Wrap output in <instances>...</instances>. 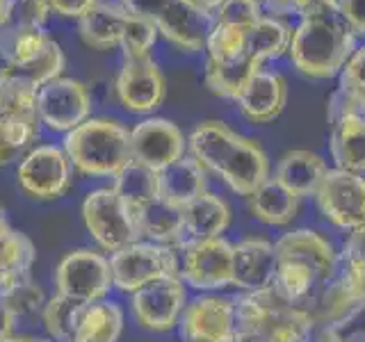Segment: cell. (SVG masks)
<instances>
[{
  "mask_svg": "<svg viewBox=\"0 0 365 342\" xmlns=\"http://www.w3.org/2000/svg\"><path fill=\"white\" fill-rule=\"evenodd\" d=\"M37 260L32 239L9 222L5 208H0V296L30 279Z\"/></svg>",
  "mask_w": 365,
  "mask_h": 342,
  "instance_id": "603a6c76",
  "label": "cell"
},
{
  "mask_svg": "<svg viewBox=\"0 0 365 342\" xmlns=\"http://www.w3.org/2000/svg\"><path fill=\"white\" fill-rule=\"evenodd\" d=\"M37 114L51 133H71L91 119L89 89L73 78H55L37 89Z\"/></svg>",
  "mask_w": 365,
  "mask_h": 342,
  "instance_id": "ac0fdd59",
  "label": "cell"
},
{
  "mask_svg": "<svg viewBox=\"0 0 365 342\" xmlns=\"http://www.w3.org/2000/svg\"><path fill=\"white\" fill-rule=\"evenodd\" d=\"M345 342H365V331H354V333L345 336Z\"/></svg>",
  "mask_w": 365,
  "mask_h": 342,
  "instance_id": "f907efd6",
  "label": "cell"
},
{
  "mask_svg": "<svg viewBox=\"0 0 365 342\" xmlns=\"http://www.w3.org/2000/svg\"><path fill=\"white\" fill-rule=\"evenodd\" d=\"M0 299L9 308V313L14 315L19 324V322H26V319H39L48 296H46L39 283L26 279L23 283H19L14 290H9L5 296H0Z\"/></svg>",
  "mask_w": 365,
  "mask_h": 342,
  "instance_id": "8d00e7d4",
  "label": "cell"
},
{
  "mask_svg": "<svg viewBox=\"0 0 365 342\" xmlns=\"http://www.w3.org/2000/svg\"><path fill=\"white\" fill-rule=\"evenodd\" d=\"M311 342H345L342 331H315Z\"/></svg>",
  "mask_w": 365,
  "mask_h": 342,
  "instance_id": "7dc6e473",
  "label": "cell"
},
{
  "mask_svg": "<svg viewBox=\"0 0 365 342\" xmlns=\"http://www.w3.org/2000/svg\"><path fill=\"white\" fill-rule=\"evenodd\" d=\"M112 187L130 210H137L158 197V174L144 165L130 162L117 178H112Z\"/></svg>",
  "mask_w": 365,
  "mask_h": 342,
  "instance_id": "e575fe53",
  "label": "cell"
},
{
  "mask_svg": "<svg viewBox=\"0 0 365 342\" xmlns=\"http://www.w3.org/2000/svg\"><path fill=\"white\" fill-rule=\"evenodd\" d=\"M292 11L299 16L288 48L294 68L317 80L338 76L356 51L338 0H292Z\"/></svg>",
  "mask_w": 365,
  "mask_h": 342,
  "instance_id": "6da1fadb",
  "label": "cell"
},
{
  "mask_svg": "<svg viewBox=\"0 0 365 342\" xmlns=\"http://www.w3.org/2000/svg\"><path fill=\"white\" fill-rule=\"evenodd\" d=\"M203 192H208V171H205L192 155H185L158 171V199L185 208Z\"/></svg>",
  "mask_w": 365,
  "mask_h": 342,
  "instance_id": "484cf974",
  "label": "cell"
},
{
  "mask_svg": "<svg viewBox=\"0 0 365 342\" xmlns=\"http://www.w3.org/2000/svg\"><path fill=\"white\" fill-rule=\"evenodd\" d=\"M14 328H16V319L9 313V308L3 304V299H0V338L11 336L14 333Z\"/></svg>",
  "mask_w": 365,
  "mask_h": 342,
  "instance_id": "ee69618b",
  "label": "cell"
},
{
  "mask_svg": "<svg viewBox=\"0 0 365 342\" xmlns=\"http://www.w3.org/2000/svg\"><path fill=\"white\" fill-rule=\"evenodd\" d=\"M237 342H311L315 328L304 306L274 290L237 292Z\"/></svg>",
  "mask_w": 365,
  "mask_h": 342,
  "instance_id": "277c9868",
  "label": "cell"
},
{
  "mask_svg": "<svg viewBox=\"0 0 365 342\" xmlns=\"http://www.w3.org/2000/svg\"><path fill=\"white\" fill-rule=\"evenodd\" d=\"M41 342H53V340H48V338H46V340H41Z\"/></svg>",
  "mask_w": 365,
  "mask_h": 342,
  "instance_id": "816d5d0a",
  "label": "cell"
},
{
  "mask_svg": "<svg viewBox=\"0 0 365 342\" xmlns=\"http://www.w3.org/2000/svg\"><path fill=\"white\" fill-rule=\"evenodd\" d=\"M51 11L60 14L64 19H83L89 9L98 5V0H48Z\"/></svg>",
  "mask_w": 365,
  "mask_h": 342,
  "instance_id": "b9f144b4",
  "label": "cell"
},
{
  "mask_svg": "<svg viewBox=\"0 0 365 342\" xmlns=\"http://www.w3.org/2000/svg\"><path fill=\"white\" fill-rule=\"evenodd\" d=\"M123 326V306L112 299H101L83 308L73 342H119Z\"/></svg>",
  "mask_w": 365,
  "mask_h": 342,
  "instance_id": "1f68e13d",
  "label": "cell"
},
{
  "mask_svg": "<svg viewBox=\"0 0 365 342\" xmlns=\"http://www.w3.org/2000/svg\"><path fill=\"white\" fill-rule=\"evenodd\" d=\"M329 171V165L322 155H317L306 148H294V151L283 153L274 169L277 178L283 187H288L299 199L315 197V192L322 185Z\"/></svg>",
  "mask_w": 365,
  "mask_h": 342,
  "instance_id": "83f0119b",
  "label": "cell"
},
{
  "mask_svg": "<svg viewBox=\"0 0 365 342\" xmlns=\"http://www.w3.org/2000/svg\"><path fill=\"white\" fill-rule=\"evenodd\" d=\"M187 155L231 192L247 199L269 178L265 148L222 121H201L194 125L187 137Z\"/></svg>",
  "mask_w": 365,
  "mask_h": 342,
  "instance_id": "7a4b0ae2",
  "label": "cell"
},
{
  "mask_svg": "<svg viewBox=\"0 0 365 342\" xmlns=\"http://www.w3.org/2000/svg\"><path fill=\"white\" fill-rule=\"evenodd\" d=\"M11 76L23 78L32 87H41L64 71V53L41 28H7Z\"/></svg>",
  "mask_w": 365,
  "mask_h": 342,
  "instance_id": "9a60e30c",
  "label": "cell"
},
{
  "mask_svg": "<svg viewBox=\"0 0 365 342\" xmlns=\"http://www.w3.org/2000/svg\"><path fill=\"white\" fill-rule=\"evenodd\" d=\"M176 333L182 342H237L235 294L197 292L190 296Z\"/></svg>",
  "mask_w": 365,
  "mask_h": 342,
  "instance_id": "7c38bea8",
  "label": "cell"
},
{
  "mask_svg": "<svg viewBox=\"0 0 365 342\" xmlns=\"http://www.w3.org/2000/svg\"><path fill=\"white\" fill-rule=\"evenodd\" d=\"M338 78V91L351 103L354 112L365 114V46L351 53Z\"/></svg>",
  "mask_w": 365,
  "mask_h": 342,
  "instance_id": "74e56055",
  "label": "cell"
},
{
  "mask_svg": "<svg viewBox=\"0 0 365 342\" xmlns=\"http://www.w3.org/2000/svg\"><path fill=\"white\" fill-rule=\"evenodd\" d=\"M130 151L133 162L144 165L158 174L187 155V137L174 121L146 117L130 128Z\"/></svg>",
  "mask_w": 365,
  "mask_h": 342,
  "instance_id": "ffe728a7",
  "label": "cell"
},
{
  "mask_svg": "<svg viewBox=\"0 0 365 342\" xmlns=\"http://www.w3.org/2000/svg\"><path fill=\"white\" fill-rule=\"evenodd\" d=\"M292 41V28L279 16H262L254 28L249 30V51L260 62L277 60L285 55Z\"/></svg>",
  "mask_w": 365,
  "mask_h": 342,
  "instance_id": "836d02e7",
  "label": "cell"
},
{
  "mask_svg": "<svg viewBox=\"0 0 365 342\" xmlns=\"http://www.w3.org/2000/svg\"><path fill=\"white\" fill-rule=\"evenodd\" d=\"M235 103L251 123H272L288 103V80L277 71L260 68Z\"/></svg>",
  "mask_w": 365,
  "mask_h": 342,
  "instance_id": "d4e9b609",
  "label": "cell"
},
{
  "mask_svg": "<svg viewBox=\"0 0 365 342\" xmlns=\"http://www.w3.org/2000/svg\"><path fill=\"white\" fill-rule=\"evenodd\" d=\"M178 276L194 292H224L233 288V242L226 237L201 239L178 249Z\"/></svg>",
  "mask_w": 365,
  "mask_h": 342,
  "instance_id": "4fadbf2b",
  "label": "cell"
},
{
  "mask_svg": "<svg viewBox=\"0 0 365 342\" xmlns=\"http://www.w3.org/2000/svg\"><path fill=\"white\" fill-rule=\"evenodd\" d=\"M277 271L272 288L290 304L306 306L338 271V251L313 228H294L274 242Z\"/></svg>",
  "mask_w": 365,
  "mask_h": 342,
  "instance_id": "3957f363",
  "label": "cell"
},
{
  "mask_svg": "<svg viewBox=\"0 0 365 342\" xmlns=\"http://www.w3.org/2000/svg\"><path fill=\"white\" fill-rule=\"evenodd\" d=\"M137 233L140 239H148V242L167 244V247H180L182 237V210L174 208V205L165 203L163 199H153L144 203L142 208L133 210Z\"/></svg>",
  "mask_w": 365,
  "mask_h": 342,
  "instance_id": "4dcf8cb0",
  "label": "cell"
},
{
  "mask_svg": "<svg viewBox=\"0 0 365 342\" xmlns=\"http://www.w3.org/2000/svg\"><path fill=\"white\" fill-rule=\"evenodd\" d=\"M338 7L354 37L365 39V0H338Z\"/></svg>",
  "mask_w": 365,
  "mask_h": 342,
  "instance_id": "60d3db41",
  "label": "cell"
},
{
  "mask_svg": "<svg viewBox=\"0 0 365 342\" xmlns=\"http://www.w3.org/2000/svg\"><path fill=\"white\" fill-rule=\"evenodd\" d=\"M87 304H78L73 299H68L64 294H51L46 299V306L41 311L39 324L43 328V333L53 342H73L76 331L80 322V313Z\"/></svg>",
  "mask_w": 365,
  "mask_h": 342,
  "instance_id": "d6a6232c",
  "label": "cell"
},
{
  "mask_svg": "<svg viewBox=\"0 0 365 342\" xmlns=\"http://www.w3.org/2000/svg\"><path fill=\"white\" fill-rule=\"evenodd\" d=\"M11 76V55H9V32L0 28V78Z\"/></svg>",
  "mask_w": 365,
  "mask_h": 342,
  "instance_id": "7bdbcfd3",
  "label": "cell"
},
{
  "mask_svg": "<svg viewBox=\"0 0 365 342\" xmlns=\"http://www.w3.org/2000/svg\"><path fill=\"white\" fill-rule=\"evenodd\" d=\"M194 3H197L201 9L208 11V14H215V11L224 5V0H194Z\"/></svg>",
  "mask_w": 365,
  "mask_h": 342,
  "instance_id": "c3c4849f",
  "label": "cell"
},
{
  "mask_svg": "<svg viewBox=\"0 0 365 342\" xmlns=\"http://www.w3.org/2000/svg\"><path fill=\"white\" fill-rule=\"evenodd\" d=\"M0 342H41L37 338H26V336H16V333H11L7 338H0Z\"/></svg>",
  "mask_w": 365,
  "mask_h": 342,
  "instance_id": "681fc988",
  "label": "cell"
},
{
  "mask_svg": "<svg viewBox=\"0 0 365 342\" xmlns=\"http://www.w3.org/2000/svg\"><path fill=\"white\" fill-rule=\"evenodd\" d=\"M190 299L187 285L180 276L158 279L130 294L133 322L146 333L163 336L176 331L180 315Z\"/></svg>",
  "mask_w": 365,
  "mask_h": 342,
  "instance_id": "2e32d148",
  "label": "cell"
},
{
  "mask_svg": "<svg viewBox=\"0 0 365 342\" xmlns=\"http://www.w3.org/2000/svg\"><path fill=\"white\" fill-rule=\"evenodd\" d=\"M16 5H19V0H0V28L9 26L11 14H14Z\"/></svg>",
  "mask_w": 365,
  "mask_h": 342,
  "instance_id": "bcb514c9",
  "label": "cell"
},
{
  "mask_svg": "<svg viewBox=\"0 0 365 342\" xmlns=\"http://www.w3.org/2000/svg\"><path fill=\"white\" fill-rule=\"evenodd\" d=\"M233 222V210L224 197L215 192H203L182 208V237L180 247L201 239L224 237ZM178 247V249H180Z\"/></svg>",
  "mask_w": 365,
  "mask_h": 342,
  "instance_id": "cb8c5ba5",
  "label": "cell"
},
{
  "mask_svg": "<svg viewBox=\"0 0 365 342\" xmlns=\"http://www.w3.org/2000/svg\"><path fill=\"white\" fill-rule=\"evenodd\" d=\"M41 121L37 114V87L23 78H0V167L26 155L39 140Z\"/></svg>",
  "mask_w": 365,
  "mask_h": 342,
  "instance_id": "52a82bcc",
  "label": "cell"
},
{
  "mask_svg": "<svg viewBox=\"0 0 365 342\" xmlns=\"http://www.w3.org/2000/svg\"><path fill=\"white\" fill-rule=\"evenodd\" d=\"M260 68L262 62L251 51L231 57H217V60L205 57V85L215 96L237 100Z\"/></svg>",
  "mask_w": 365,
  "mask_h": 342,
  "instance_id": "4316f807",
  "label": "cell"
},
{
  "mask_svg": "<svg viewBox=\"0 0 365 342\" xmlns=\"http://www.w3.org/2000/svg\"><path fill=\"white\" fill-rule=\"evenodd\" d=\"M80 214L89 237L108 256L140 239L133 210L112 185L91 190L83 199Z\"/></svg>",
  "mask_w": 365,
  "mask_h": 342,
  "instance_id": "30bf717a",
  "label": "cell"
},
{
  "mask_svg": "<svg viewBox=\"0 0 365 342\" xmlns=\"http://www.w3.org/2000/svg\"><path fill=\"white\" fill-rule=\"evenodd\" d=\"M16 182L21 192L37 201L62 199L73 185V167L62 146L37 144L19 160Z\"/></svg>",
  "mask_w": 365,
  "mask_h": 342,
  "instance_id": "5bb4252c",
  "label": "cell"
},
{
  "mask_svg": "<svg viewBox=\"0 0 365 342\" xmlns=\"http://www.w3.org/2000/svg\"><path fill=\"white\" fill-rule=\"evenodd\" d=\"M313 199L319 214L338 231L349 235L365 228V176L329 169Z\"/></svg>",
  "mask_w": 365,
  "mask_h": 342,
  "instance_id": "e0dca14e",
  "label": "cell"
},
{
  "mask_svg": "<svg viewBox=\"0 0 365 342\" xmlns=\"http://www.w3.org/2000/svg\"><path fill=\"white\" fill-rule=\"evenodd\" d=\"M114 290L133 294L158 279L178 276L180 254L176 247L135 239L128 247L110 254Z\"/></svg>",
  "mask_w": 365,
  "mask_h": 342,
  "instance_id": "9c48e42d",
  "label": "cell"
},
{
  "mask_svg": "<svg viewBox=\"0 0 365 342\" xmlns=\"http://www.w3.org/2000/svg\"><path fill=\"white\" fill-rule=\"evenodd\" d=\"M249 210L260 224L265 226H290L297 214H299L302 199L292 194L288 187H283L281 182L269 176L262 185L247 199Z\"/></svg>",
  "mask_w": 365,
  "mask_h": 342,
  "instance_id": "f546056e",
  "label": "cell"
},
{
  "mask_svg": "<svg viewBox=\"0 0 365 342\" xmlns=\"http://www.w3.org/2000/svg\"><path fill=\"white\" fill-rule=\"evenodd\" d=\"M260 5L267 7L274 16H281V14L292 11V0H260Z\"/></svg>",
  "mask_w": 365,
  "mask_h": 342,
  "instance_id": "f6af8a7d",
  "label": "cell"
},
{
  "mask_svg": "<svg viewBox=\"0 0 365 342\" xmlns=\"http://www.w3.org/2000/svg\"><path fill=\"white\" fill-rule=\"evenodd\" d=\"M130 14L144 19L160 37L185 53L205 51L212 14L194 0H119Z\"/></svg>",
  "mask_w": 365,
  "mask_h": 342,
  "instance_id": "8992f818",
  "label": "cell"
},
{
  "mask_svg": "<svg viewBox=\"0 0 365 342\" xmlns=\"http://www.w3.org/2000/svg\"><path fill=\"white\" fill-rule=\"evenodd\" d=\"M304 308L315 331H342L365 311L356 292L342 281L338 271Z\"/></svg>",
  "mask_w": 365,
  "mask_h": 342,
  "instance_id": "44dd1931",
  "label": "cell"
},
{
  "mask_svg": "<svg viewBox=\"0 0 365 342\" xmlns=\"http://www.w3.org/2000/svg\"><path fill=\"white\" fill-rule=\"evenodd\" d=\"M78 32L91 48H121L123 57L148 55L158 37L144 19L130 14L121 3H98L78 21Z\"/></svg>",
  "mask_w": 365,
  "mask_h": 342,
  "instance_id": "ba28073f",
  "label": "cell"
},
{
  "mask_svg": "<svg viewBox=\"0 0 365 342\" xmlns=\"http://www.w3.org/2000/svg\"><path fill=\"white\" fill-rule=\"evenodd\" d=\"M51 14L48 0H19V5L11 14V28H41ZM7 26V28H9Z\"/></svg>",
  "mask_w": 365,
  "mask_h": 342,
  "instance_id": "ab89813d",
  "label": "cell"
},
{
  "mask_svg": "<svg viewBox=\"0 0 365 342\" xmlns=\"http://www.w3.org/2000/svg\"><path fill=\"white\" fill-rule=\"evenodd\" d=\"M329 151L336 169L365 176V114H345L331 123Z\"/></svg>",
  "mask_w": 365,
  "mask_h": 342,
  "instance_id": "f1b7e54d",
  "label": "cell"
},
{
  "mask_svg": "<svg viewBox=\"0 0 365 342\" xmlns=\"http://www.w3.org/2000/svg\"><path fill=\"white\" fill-rule=\"evenodd\" d=\"M53 285L57 294H64L78 304L108 299L114 290L110 256L91 247L68 251L53 269Z\"/></svg>",
  "mask_w": 365,
  "mask_h": 342,
  "instance_id": "8fae6325",
  "label": "cell"
},
{
  "mask_svg": "<svg viewBox=\"0 0 365 342\" xmlns=\"http://www.w3.org/2000/svg\"><path fill=\"white\" fill-rule=\"evenodd\" d=\"M262 16L265 14H262L260 0H224V5L212 14V21L222 26L251 30Z\"/></svg>",
  "mask_w": 365,
  "mask_h": 342,
  "instance_id": "f35d334b",
  "label": "cell"
},
{
  "mask_svg": "<svg viewBox=\"0 0 365 342\" xmlns=\"http://www.w3.org/2000/svg\"><path fill=\"white\" fill-rule=\"evenodd\" d=\"M114 91H117V98L125 112L140 114V117L146 114L148 117L165 103L167 83L151 53L135 55L123 57Z\"/></svg>",
  "mask_w": 365,
  "mask_h": 342,
  "instance_id": "d6986e66",
  "label": "cell"
},
{
  "mask_svg": "<svg viewBox=\"0 0 365 342\" xmlns=\"http://www.w3.org/2000/svg\"><path fill=\"white\" fill-rule=\"evenodd\" d=\"M277 254L265 237H245L233 244V288L240 292L267 290L274 283Z\"/></svg>",
  "mask_w": 365,
  "mask_h": 342,
  "instance_id": "7402d4cb",
  "label": "cell"
},
{
  "mask_svg": "<svg viewBox=\"0 0 365 342\" xmlns=\"http://www.w3.org/2000/svg\"><path fill=\"white\" fill-rule=\"evenodd\" d=\"M62 148L73 171L87 178L112 180L133 162L130 128L108 117H91L66 133Z\"/></svg>",
  "mask_w": 365,
  "mask_h": 342,
  "instance_id": "5b68a950",
  "label": "cell"
},
{
  "mask_svg": "<svg viewBox=\"0 0 365 342\" xmlns=\"http://www.w3.org/2000/svg\"><path fill=\"white\" fill-rule=\"evenodd\" d=\"M338 274L365 308V228L345 237L338 251Z\"/></svg>",
  "mask_w": 365,
  "mask_h": 342,
  "instance_id": "d590c367",
  "label": "cell"
}]
</instances>
